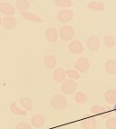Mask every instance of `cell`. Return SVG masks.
I'll list each match as a JSON object with an SVG mask.
<instances>
[{"label": "cell", "mask_w": 116, "mask_h": 129, "mask_svg": "<svg viewBox=\"0 0 116 129\" xmlns=\"http://www.w3.org/2000/svg\"><path fill=\"white\" fill-rule=\"evenodd\" d=\"M31 7V3L28 0H17L16 2V8L21 12L28 11Z\"/></svg>", "instance_id": "cell-22"}, {"label": "cell", "mask_w": 116, "mask_h": 129, "mask_svg": "<svg viewBox=\"0 0 116 129\" xmlns=\"http://www.w3.org/2000/svg\"><path fill=\"white\" fill-rule=\"evenodd\" d=\"M91 67L90 61L86 57H79L74 64V69L77 70L80 74H85L89 71Z\"/></svg>", "instance_id": "cell-5"}, {"label": "cell", "mask_w": 116, "mask_h": 129, "mask_svg": "<svg viewBox=\"0 0 116 129\" xmlns=\"http://www.w3.org/2000/svg\"><path fill=\"white\" fill-rule=\"evenodd\" d=\"M90 112L93 115H101L102 118H108L111 117V110L108 107V106H99V105H93L90 108Z\"/></svg>", "instance_id": "cell-3"}, {"label": "cell", "mask_w": 116, "mask_h": 129, "mask_svg": "<svg viewBox=\"0 0 116 129\" xmlns=\"http://www.w3.org/2000/svg\"><path fill=\"white\" fill-rule=\"evenodd\" d=\"M52 76H53V81L58 84H63L67 79L66 78L67 77L66 76V72L62 67H57V68H55V69L53 70Z\"/></svg>", "instance_id": "cell-8"}, {"label": "cell", "mask_w": 116, "mask_h": 129, "mask_svg": "<svg viewBox=\"0 0 116 129\" xmlns=\"http://www.w3.org/2000/svg\"><path fill=\"white\" fill-rule=\"evenodd\" d=\"M115 40H116V37H115Z\"/></svg>", "instance_id": "cell-32"}, {"label": "cell", "mask_w": 116, "mask_h": 129, "mask_svg": "<svg viewBox=\"0 0 116 129\" xmlns=\"http://www.w3.org/2000/svg\"><path fill=\"white\" fill-rule=\"evenodd\" d=\"M2 25H3V18L0 16V26H1Z\"/></svg>", "instance_id": "cell-29"}, {"label": "cell", "mask_w": 116, "mask_h": 129, "mask_svg": "<svg viewBox=\"0 0 116 129\" xmlns=\"http://www.w3.org/2000/svg\"><path fill=\"white\" fill-rule=\"evenodd\" d=\"M20 15L23 17L24 19H26L27 21H30V22H34V23H43V19L38 16L37 15L34 14V13H31V12H20Z\"/></svg>", "instance_id": "cell-15"}, {"label": "cell", "mask_w": 116, "mask_h": 129, "mask_svg": "<svg viewBox=\"0 0 116 129\" xmlns=\"http://www.w3.org/2000/svg\"><path fill=\"white\" fill-rule=\"evenodd\" d=\"M30 124L34 128H41L45 124V117L41 114L34 115L30 119Z\"/></svg>", "instance_id": "cell-12"}, {"label": "cell", "mask_w": 116, "mask_h": 129, "mask_svg": "<svg viewBox=\"0 0 116 129\" xmlns=\"http://www.w3.org/2000/svg\"><path fill=\"white\" fill-rule=\"evenodd\" d=\"M104 70L107 74L116 75V60L109 59L104 64Z\"/></svg>", "instance_id": "cell-20"}, {"label": "cell", "mask_w": 116, "mask_h": 129, "mask_svg": "<svg viewBox=\"0 0 116 129\" xmlns=\"http://www.w3.org/2000/svg\"><path fill=\"white\" fill-rule=\"evenodd\" d=\"M68 49L74 55H81L84 50V45L79 40H72L68 45Z\"/></svg>", "instance_id": "cell-7"}, {"label": "cell", "mask_w": 116, "mask_h": 129, "mask_svg": "<svg viewBox=\"0 0 116 129\" xmlns=\"http://www.w3.org/2000/svg\"><path fill=\"white\" fill-rule=\"evenodd\" d=\"M44 37L49 43H56L59 37V32L54 27H48L44 32Z\"/></svg>", "instance_id": "cell-9"}, {"label": "cell", "mask_w": 116, "mask_h": 129, "mask_svg": "<svg viewBox=\"0 0 116 129\" xmlns=\"http://www.w3.org/2000/svg\"><path fill=\"white\" fill-rule=\"evenodd\" d=\"M43 63H44V67L47 68V69L49 70L55 69L56 66H57V58L55 57V55L49 54V55H46L44 57Z\"/></svg>", "instance_id": "cell-11"}, {"label": "cell", "mask_w": 116, "mask_h": 129, "mask_svg": "<svg viewBox=\"0 0 116 129\" xmlns=\"http://www.w3.org/2000/svg\"><path fill=\"white\" fill-rule=\"evenodd\" d=\"M0 12L5 16H13L16 14V8L9 3L0 2Z\"/></svg>", "instance_id": "cell-13"}, {"label": "cell", "mask_w": 116, "mask_h": 129, "mask_svg": "<svg viewBox=\"0 0 116 129\" xmlns=\"http://www.w3.org/2000/svg\"><path fill=\"white\" fill-rule=\"evenodd\" d=\"M101 40L97 36H91L86 41V47L90 51H97L100 48Z\"/></svg>", "instance_id": "cell-10"}, {"label": "cell", "mask_w": 116, "mask_h": 129, "mask_svg": "<svg viewBox=\"0 0 116 129\" xmlns=\"http://www.w3.org/2000/svg\"><path fill=\"white\" fill-rule=\"evenodd\" d=\"M77 90V83L72 79H66L61 85V91L65 94H75Z\"/></svg>", "instance_id": "cell-4"}, {"label": "cell", "mask_w": 116, "mask_h": 129, "mask_svg": "<svg viewBox=\"0 0 116 129\" xmlns=\"http://www.w3.org/2000/svg\"><path fill=\"white\" fill-rule=\"evenodd\" d=\"M66 72V76L68 77V79H72V80H78L81 77V75L77 70L75 69H67L65 70Z\"/></svg>", "instance_id": "cell-25"}, {"label": "cell", "mask_w": 116, "mask_h": 129, "mask_svg": "<svg viewBox=\"0 0 116 129\" xmlns=\"http://www.w3.org/2000/svg\"><path fill=\"white\" fill-rule=\"evenodd\" d=\"M74 12L71 9H61L56 14V18L60 23L67 24L74 18Z\"/></svg>", "instance_id": "cell-6"}, {"label": "cell", "mask_w": 116, "mask_h": 129, "mask_svg": "<svg viewBox=\"0 0 116 129\" xmlns=\"http://www.w3.org/2000/svg\"><path fill=\"white\" fill-rule=\"evenodd\" d=\"M74 101L79 105L85 104L86 102L88 101V96L85 93L82 92V91H78L74 94Z\"/></svg>", "instance_id": "cell-23"}, {"label": "cell", "mask_w": 116, "mask_h": 129, "mask_svg": "<svg viewBox=\"0 0 116 129\" xmlns=\"http://www.w3.org/2000/svg\"><path fill=\"white\" fill-rule=\"evenodd\" d=\"M9 109L12 112V114H14L16 115H20V116H26L27 115V111L21 108V107H19L16 102H12L11 104H10Z\"/></svg>", "instance_id": "cell-19"}, {"label": "cell", "mask_w": 116, "mask_h": 129, "mask_svg": "<svg viewBox=\"0 0 116 129\" xmlns=\"http://www.w3.org/2000/svg\"><path fill=\"white\" fill-rule=\"evenodd\" d=\"M106 129H116V116H111L105 122Z\"/></svg>", "instance_id": "cell-27"}, {"label": "cell", "mask_w": 116, "mask_h": 129, "mask_svg": "<svg viewBox=\"0 0 116 129\" xmlns=\"http://www.w3.org/2000/svg\"><path fill=\"white\" fill-rule=\"evenodd\" d=\"M50 104H51V106L54 110L61 111L67 107L68 102H67V99H66V97H65L64 94H53V97L51 98Z\"/></svg>", "instance_id": "cell-1"}, {"label": "cell", "mask_w": 116, "mask_h": 129, "mask_svg": "<svg viewBox=\"0 0 116 129\" xmlns=\"http://www.w3.org/2000/svg\"><path fill=\"white\" fill-rule=\"evenodd\" d=\"M104 100L107 104L114 105L116 103V89L111 88L104 93Z\"/></svg>", "instance_id": "cell-18"}, {"label": "cell", "mask_w": 116, "mask_h": 129, "mask_svg": "<svg viewBox=\"0 0 116 129\" xmlns=\"http://www.w3.org/2000/svg\"><path fill=\"white\" fill-rule=\"evenodd\" d=\"M113 111L115 112V114H116V103L113 105Z\"/></svg>", "instance_id": "cell-30"}, {"label": "cell", "mask_w": 116, "mask_h": 129, "mask_svg": "<svg viewBox=\"0 0 116 129\" xmlns=\"http://www.w3.org/2000/svg\"><path fill=\"white\" fill-rule=\"evenodd\" d=\"M58 32H59V37L65 42H71L74 37V29L71 25H63Z\"/></svg>", "instance_id": "cell-2"}, {"label": "cell", "mask_w": 116, "mask_h": 129, "mask_svg": "<svg viewBox=\"0 0 116 129\" xmlns=\"http://www.w3.org/2000/svg\"><path fill=\"white\" fill-rule=\"evenodd\" d=\"M103 43H104L105 46L108 47V48H113L115 46L116 40L112 36H106L103 38Z\"/></svg>", "instance_id": "cell-26"}, {"label": "cell", "mask_w": 116, "mask_h": 129, "mask_svg": "<svg viewBox=\"0 0 116 129\" xmlns=\"http://www.w3.org/2000/svg\"><path fill=\"white\" fill-rule=\"evenodd\" d=\"M15 129H33V126L27 122H19L15 126Z\"/></svg>", "instance_id": "cell-28"}, {"label": "cell", "mask_w": 116, "mask_h": 129, "mask_svg": "<svg viewBox=\"0 0 116 129\" xmlns=\"http://www.w3.org/2000/svg\"><path fill=\"white\" fill-rule=\"evenodd\" d=\"M19 103L21 105L22 108L26 111H31L34 108V103L32 100L27 96H23L19 99Z\"/></svg>", "instance_id": "cell-21"}, {"label": "cell", "mask_w": 116, "mask_h": 129, "mask_svg": "<svg viewBox=\"0 0 116 129\" xmlns=\"http://www.w3.org/2000/svg\"><path fill=\"white\" fill-rule=\"evenodd\" d=\"M58 129H69V128H66V127H60V128H58Z\"/></svg>", "instance_id": "cell-31"}, {"label": "cell", "mask_w": 116, "mask_h": 129, "mask_svg": "<svg viewBox=\"0 0 116 129\" xmlns=\"http://www.w3.org/2000/svg\"><path fill=\"white\" fill-rule=\"evenodd\" d=\"M17 25V21L14 16H4L3 17V26L7 30L15 29Z\"/></svg>", "instance_id": "cell-14"}, {"label": "cell", "mask_w": 116, "mask_h": 129, "mask_svg": "<svg viewBox=\"0 0 116 129\" xmlns=\"http://www.w3.org/2000/svg\"><path fill=\"white\" fill-rule=\"evenodd\" d=\"M54 5L58 7H61L62 9H68V7L73 6V1L71 0H55Z\"/></svg>", "instance_id": "cell-24"}, {"label": "cell", "mask_w": 116, "mask_h": 129, "mask_svg": "<svg viewBox=\"0 0 116 129\" xmlns=\"http://www.w3.org/2000/svg\"><path fill=\"white\" fill-rule=\"evenodd\" d=\"M81 126L83 129H96L97 121L93 117H88L81 121Z\"/></svg>", "instance_id": "cell-17"}, {"label": "cell", "mask_w": 116, "mask_h": 129, "mask_svg": "<svg viewBox=\"0 0 116 129\" xmlns=\"http://www.w3.org/2000/svg\"><path fill=\"white\" fill-rule=\"evenodd\" d=\"M87 8L94 12H102L104 11L105 5L104 3L101 2V1H91L87 4Z\"/></svg>", "instance_id": "cell-16"}]
</instances>
